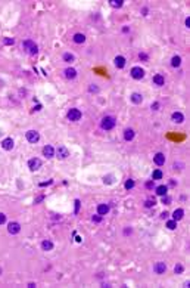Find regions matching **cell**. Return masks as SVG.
Masks as SVG:
<instances>
[{"instance_id":"1","label":"cell","mask_w":190,"mask_h":288,"mask_svg":"<svg viewBox=\"0 0 190 288\" xmlns=\"http://www.w3.org/2000/svg\"><path fill=\"white\" fill-rule=\"evenodd\" d=\"M115 126H116V120H115V117H112V115H106V117H103V118H102L100 127L103 129V130H112Z\"/></svg>"},{"instance_id":"2","label":"cell","mask_w":190,"mask_h":288,"mask_svg":"<svg viewBox=\"0 0 190 288\" xmlns=\"http://www.w3.org/2000/svg\"><path fill=\"white\" fill-rule=\"evenodd\" d=\"M22 47L30 53V55H35L37 52H38V47H37V45L34 43L33 40H25L22 43Z\"/></svg>"},{"instance_id":"3","label":"cell","mask_w":190,"mask_h":288,"mask_svg":"<svg viewBox=\"0 0 190 288\" xmlns=\"http://www.w3.org/2000/svg\"><path fill=\"white\" fill-rule=\"evenodd\" d=\"M25 138H27V140H28L30 143H37V142L40 140V133L35 132V130H28V132L25 133Z\"/></svg>"},{"instance_id":"4","label":"cell","mask_w":190,"mask_h":288,"mask_svg":"<svg viewBox=\"0 0 190 288\" xmlns=\"http://www.w3.org/2000/svg\"><path fill=\"white\" fill-rule=\"evenodd\" d=\"M81 111L80 109H77V108H71L69 111H68V120L69 121H78L80 118H81Z\"/></svg>"},{"instance_id":"5","label":"cell","mask_w":190,"mask_h":288,"mask_svg":"<svg viewBox=\"0 0 190 288\" xmlns=\"http://www.w3.org/2000/svg\"><path fill=\"white\" fill-rule=\"evenodd\" d=\"M55 154L57 155L59 160H65V158L69 157V151H68V148H65L64 145H59V148L55 151Z\"/></svg>"},{"instance_id":"6","label":"cell","mask_w":190,"mask_h":288,"mask_svg":"<svg viewBox=\"0 0 190 288\" xmlns=\"http://www.w3.org/2000/svg\"><path fill=\"white\" fill-rule=\"evenodd\" d=\"M131 77L134 80H142L145 77V69L142 68V67H134V68L131 69Z\"/></svg>"},{"instance_id":"7","label":"cell","mask_w":190,"mask_h":288,"mask_svg":"<svg viewBox=\"0 0 190 288\" xmlns=\"http://www.w3.org/2000/svg\"><path fill=\"white\" fill-rule=\"evenodd\" d=\"M8 232H9L11 235L19 233V232H21V225H19L18 222H11V223L8 225Z\"/></svg>"},{"instance_id":"8","label":"cell","mask_w":190,"mask_h":288,"mask_svg":"<svg viewBox=\"0 0 190 288\" xmlns=\"http://www.w3.org/2000/svg\"><path fill=\"white\" fill-rule=\"evenodd\" d=\"M40 167H41V160H40V158H31V160L28 161V169H30L31 172L38 170Z\"/></svg>"},{"instance_id":"9","label":"cell","mask_w":190,"mask_h":288,"mask_svg":"<svg viewBox=\"0 0 190 288\" xmlns=\"http://www.w3.org/2000/svg\"><path fill=\"white\" fill-rule=\"evenodd\" d=\"M165 270H167V265H165L164 262H158V263H155V266H153V272L158 273V275L165 273Z\"/></svg>"},{"instance_id":"10","label":"cell","mask_w":190,"mask_h":288,"mask_svg":"<svg viewBox=\"0 0 190 288\" xmlns=\"http://www.w3.org/2000/svg\"><path fill=\"white\" fill-rule=\"evenodd\" d=\"M43 155L47 157V158H53V157H55V149H53V146H52V145H46L44 148H43Z\"/></svg>"},{"instance_id":"11","label":"cell","mask_w":190,"mask_h":288,"mask_svg":"<svg viewBox=\"0 0 190 288\" xmlns=\"http://www.w3.org/2000/svg\"><path fill=\"white\" fill-rule=\"evenodd\" d=\"M153 84L158 86V87L164 86V84H165V77H164L162 74H155V75H153Z\"/></svg>"},{"instance_id":"12","label":"cell","mask_w":190,"mask_h":288,"mask_svg":"<svg viewBox=\"0 0 190 288\" xmlns=\"http://www.w3.org/2000/svg\"><path fill=\"white\" fill-rule=\"evenodd\" d=\"M2 148H3L5 151L13 149V139H12V138H6L3 142H2Z\"/></svg>"},{"instance_id":"13","label":"cell","mask_w":190,"mask_h":288,"mask_svg":"<svg viewBox=\"0 0 190 288\" xmlns=\"http://www.w3.org/2000/svg\"><path fill=\"white\" fill-rule=\"evenodd\" d=\"M153 161H155L156 166H164V164H165V155H164L162 152H158V154H155V157H153Z\"/></svg>"},{"instance_id":"14","label":"cell","mask_w":190,"mask_h":288,"mask_svg":"<svg viewBox=\"0 0 190 288\" xmlns=\"http://www.w3.org/2000/svg\"><path fill=\"white\" fill-rule=\"evenodd\" d=\"M171 120L174 121V123H183L184 121V115L181 114V112H179V111H175V112H172L171 114Z\"/></svg>"},{"instance_id":"15","label":"cell","mask_w":190,"mask_h":288,"mask_svg":"<svg viewBox=\"0 0 190 288\" xmlns=\"http://www.w3.org/2000/svg\"><path fill=\"white\" fill-rule=\"evenodd\" d=\"M109 206L108 204H99L97 206V214H100V216H106L108 213H109Z\"/></svg>"},{"instance_id":"16","label":"cell","mask_w":190,"mask_h":288,"mask_svg":"<svg viewBox=\"0 0 190 288\" xmlns=\"http://www.w3.org/2000/svg\"><path fill=\"white\" fill-rule=\"evenodd\" d=\"M113 62H115V67H116V68H124V67H125V62H127V61H125V58H124V56L118 55V56L113 59Z\"/></svg>"},{"instance_id":"17","label":"cell","mask_w":190,"mask_h":288,"mask_svg":"<svg viewBox=\"0 0 190 288\" xmlns=\"http://www.w3.org/2000/svg\"><path fill=\"white\" fill-rule=\"evenodd\" d=\"M53 242L50 241V239H44V241L41 242V248H43V251H52L53 250Z\"/></svg>"},{"instance_id":"18","label":"cell","mask_w":190,"mask_h":288,"mask_svg":"<svg viewBox=\"0 0 190 288\" xmlns=\"http://www.w3.org/2000/svg\"><path fill=\"white\" fill-rule=\"evenodd\" d=\"M130 99H131V102L136 105L142 104L143 102V96L140 95V93H131V96H130Z\"/></svg>"},{"instance_id":"19","label":"cell","mask_w":190,"mask_h":288,"mask_svg":"<svg viewBox=\"0 0 190 288\" xmlns=\"http://www.w3.org/2000/svg\"><path fill=\"white\" fill-rule=\"evenodd\" d=\"M65 77L67 79H69V80H74L75 77H77V69H74V68H67L65 69Z\"/></svg>"},{"instance_id":"20","label":"cell","mask_w":190,"mask_h":288,"mask_svg":"<svg viewBox=\"0 0 190 288\" xmlns=\"http://www.w3.org/2000/svg\"><path fill=\"white\" fill-rule=\"evenodd\" d=\"M155 192H156V194H158L159 196L167 195V192H168V186H167V185H159V186H156Z\"/></svg>"},{"instance_id":"21","label":"cell","mask_w":190,"mask_h":288,"mask_svg":"<svg viewBox=\"0 0 190 288\" xmlns=\"http://www.w3.org/2000/svg\"><path fill=\"white\" fill-rule=\"evenodd\" d=\"M183 216H184V210H183V208H177V210L172 213V220L179 222V220L183 219Z\"/></svg>"},{"instance_id":"22","label":"cell","mask_w":190,"mask_h":288,"mask_svg":"<svg viewBox=\"0 0 190 288\" xmlns=\"http://www.w3.org/2000/svg\"><path fill=\"white\" fill-rule=\"evenodd\" d=\"M124 139L125 140H133L134 139V130L133 129H125L124 130Z\"/></svg>"},{"instance_id":"23","label":"cell","mask_w":190,"mask_h":288,"mask_svg":"<svg viewBox=\"0 0 190 288\" xmlns=\"http://www.w3.org/2000/svg\"><path fill=\"white\" fill-rule=\"evenodd\" d=\"M72 40H74L77 45H81V43H84V42H86V35L81 34V33H77V34H74Z\"/></svg>"},{"instance_id":"24","label":"cell","mask_w":190,"mask_h":288,"mask_svg":"<svg viewBox=\"0 0 190 288\" xmlns=\"http://www.w3.org/2000/svg\"><path fill=\"white\" fill-rule=\"evenodd\" d=\"M171 65H172L174 68L180 67V65H181V56H179V55L172 56V59H171Z\"/></svg>"},{"instance_id":"25","label":"cell","mask_w":190,"mask_h":288,"mask_svg":"<svg viewBox=\"0 0 190 288\" xmlns=\"http://www.w3.org/2000/svg\"><path fill=\"white\" fill-rule=\"evenodd\" d=\"M162 176H164V173L161 172V170H153V173H152V179L153 180H161Z\"/></svg>"},{"instance_id":"26","label":"cell","mask_w":190,"mask_h":288,"mask_svg":"<svg viewBox=\"0 0 190 288\" xmlns=\"http://www.w3.org/2000/svg\"><path fill=\"white\" fill-rule=\"evenodd\" d=\"M74 59H75V56H74L72 53H69V52L64 53V61H65V62H74Z\"/></svg>"},{"instance_id":"27","label":"cell","mask_w":190,"mask_h":288,"mask_svg":"<svg viewBox=\"0 0 190 288\" xmlns=\"http://www.w3.org/2000/svg\"><path fill=\"white\" fill-rule=\"evenodd\" d=\"M109 3H111L112 8H121L124 5L123 0H109Z\"/></svg>"},{"instance_id":"28","label":"cell","mask_w":190,"mask_h":288,"mask_svg":"<svg viewBox=\"0 0 190 288\" xmlns=\"http://www.w3.org/2000/svg\"><path fill=\"white\" fill-rule=\"evenodd\" d=\"M156 204V201L153 199V198H147L145 201V207H147V208H150V207H153Z\"/></svg>"},{"instance_id":"29","label":"cell","mask_w":190,"mask_h":288,"mask_svg":"<svg viewBox=\"0 0 190 288\" xmlns=\"http://www.w3.org/2000/svg\"><path fill=\"white\" fill-rule=\"evenodd\" d=\"M167 228H168V229H171V230L177 229V222H175V220H168V222H167Z\"/></svg>"},{"instance_id":"30","label":"cell","mask_w":190,"mask_h":288,"mask_svg":"<svg viewBox=\"0 0 190 288\" xmlns=\"http://www.w3.org/2000/svg\"><path fill=\"white\" fill-rule=\"evenodd\" d=\"M134 180H133V179H127V182H125V185H124V186H125V189H128V191H130V189H133V188H134Z\"/></svg>"},{"instance_id":"31","label":"cell","mask_w":190,"mask_h":288,"mask_svg":"<svg viewBox=\"0 0 190 288\" xmlns=\"http://www.w3.org/2000/svg\"><path fill=\"white\" fill-rule=\"evenodd\" d=\"M183 270H184V266L181 265V263H177L175 267H174V272H175V273H181Z\"/></svg>"},{"instance_id":"32","label":"cell","mask_w":190,"mask_h":288,"mask_svg":"<svg viewBox=\"0 0 190 288\" xmlns=\"http://www.w3.org/2000/svg\"><path fill=\"white\" fill-rule=\"evenodd\" d=\"M3 43H5V45H8V46H11V45H13V43H15V40H13V39H11V37H6V39L3 40Z\"/></svg>"},{"instance_id":"33","label":"cell","mask_w":190,"mask_h":288,"mask_svg":"<svg viewBox=\"0 0 190 288\" xmlns=\"http://www.w3.org/2000/svg\"><path fill=\"white\" fill-rule=\"evenodd\" d=\"M102 219H103V217H102L100 214H96V216H93V217H91V220H93V222H96V223H100Z\"/></svg>"},{"instance_id":"34","label":"cell","mask_w":190,"mask_h":288,"mask_svg":"<svg viewBox=\"0 0 190 288\" xmlns=\"http://www.w3.org/2000/svg\"><path fill=\"white\" fill-rule=\"evenodd\" d=\"M6 222V216H5V213H0V225H3Z\"/></svg>"},{"instance_id":"35","label":"cell","mask_w":190,"mask_h":288,"mask_svg":"<svg viewBox=\"0 0 190 288\" xmlns=\"http://www.w3.org/2000/svg\"><path fill=\"white\" fill-rule=\"evenodd\" d=\"M169 201H171V198H169V196H167V195L162 196V203H164V204H168Z\"/></svg>"},{"instance_id":"36","label":"cell","mask_w":190,"mask_h":288,"mask_svg":"<svg viewBox=\"0 0 190 288\" xmlns=\"http://www.w3.org/2000/svg\"><path fill=\"white\" fill-rule=\"evenodd\" d=\"M159 106H161V105L158 104V102H153V104H152V109H153V111H158Z\"/></svg>"},{"instance_id":"37","label":"cell","mask_w":190,"mask_h":288,"mask_svg":"<svg viewBox=\"0 0 190 288\" xmlns=\"http://www.w3.org/2000/svg\"><path fill=\"white\" fill-rule=\"evenodd\" d=\"M80 211V199H75V213Z\"/></svg>"},{"instance_id":"38","label":"cell","mask_w":190,"mask_h":288,"mask_svg":"<svg viewBox=\"0 0 190 288\" xmlns=\"http://www.w3.org/2000/svg\"><path fill=\"white\" fill-rule=\"evenodd\" d=\"M99 89L96 87V84H91V87H90V92H97Z\"/></svg>"},{"instance_id":"39","label":"cell","mask_w":190,"mask_h":288,"mask_svg":"<svg viewBox=\"0 0 190 288\" xmlns=\"http://www.w3.org/2000/svg\"><path fill=\"white\" fill-rule=\"evenodd\" d=\"M146 188H149V189H150V188H153V180L147 182V183H146Z\"/></svg>"},{"instance_id":"40","label":"cell","mask_w":190,"mask_h":288,"mask_svg":"<svg viewBox=\"0 0 190 288\" xmlns=\"http://www.w3.org/2000/svg\"><path fill=\"white\" fill-rule=\"evenodd\" d=\"M186 27H187V28H190V16H187V18H186Z\"/></svg>"},{"instance_id":"41","label":"cell","mask_w":190,"mask_h":288,"mask_svg":"<svg viewBox=\"0 0 190 288\" xmlns=\"http://www.w3.org/2000/svg\"><path fill=\"white\" fill-rule=\"evenodd\" d=\"M111 179H112V177H105L103 180H105V183H106V182H108V183H112V180H111Z\"/></svg>"},{"instance_id":"42","label":"cell","mask_w":190,"mask_h":288,"mask_svg":"<svg viewBox=\"0 0 190 288\" xmlns=\"http://www.w3.org/2000/svg\"><path fill=\"white\" fill-rule=\"evenodd\" d=\"M161 217H162V219H167V217H168V213H167V211H164V213L161 214Z\"/></svg>"},{"instance_id":"43","label":"cell","mask_w":190,"mask_h":288,"mask_svg":"<svg viewBox=\"0 0 190 288\" xmlns=\"http://www.w3.org/2000/svg\"><path fill=\"white\" fill-rule=\"evenodd\" d=\"M140 59H145L146 61V59H147V55H146V53H140Z\"/></svg>"},{"instance_id":"44","label":"cell","mask_w":190,"mask_h":288,"mask_svg":"<svg viewBox=\"0 0 190 288\" xmlns=\"http://www.w3.org/2000/svg\"><path fill=\"white\" fill-rule=\"evenodd\" d=\"M43 198H44V196H38V198L35 199V204H37V203H40V201H43Z\"/></svg>"},{"instance_id":"45","label":"cell","mask_w":190,"mask_h":288,"mask_svg":"<svg viewBox=\"0 0 190 288\" xmlns=\"http://www.w3.org/2000/svg\"><path fill=\"white\" fill-rule=\"evenodd\" d=\"M28 287L33 288V287H35V284H34V282H30V284H28Z\"/></svg>"},{"instance_id":"46","label":"cell","mask_w":190,"mask_h":288,"mask_svg":"<svg viewBox=\"0 0 190 288\" xmlns=\"http://www.w3.org/2000/svg\"><path fill=\"white\" fill-rule=\"evenodd\" d=\"M0 275H2V269H0Z\"/></svg>"}]
</instances>
